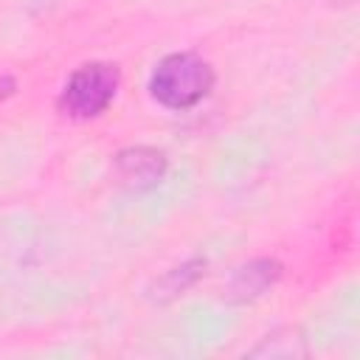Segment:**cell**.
I'll return each instance as SVG.
<instances>
[{
	"label": "cell",
	"instance_id": "obj_2",
	"mask_svg": "<svg viewBox=\"0 0 360 360\" xmlns=\"http://www.w3.org/2000/svg\"><path fill=\"white\" fill-rule=\"evenodd\" d=\"M121 87V70L115 62L93 59L79 65L62 84L56 107L70 121H93L107 112Z\"/></svg>",
	"mask_w": 360,
	"mask_h": 360
},
{
	"label": "cell",
	"instance_id": "obj_6",
	"mask_svg": "<svg viewBox=\"0 0 360 360\" xmlns=\"http://www.w3.org/2000/svg\"><path fill=\"white\" fill-rule=\"evenodd\" d=\"M14 93H17V82H14V76L0 73V104H3V101H8Z\"/></svg>",
	"mask_w": 360,
	"mask_h": 360
},
{
	"label": "cell",
	"instance_id": "obj_4",
	"mask_svg": "<svg viewBox=\"0 0 360 360\" xmlns=\"http://www.w3.org/2000/svg\"><path fill=\"white\" fill-rule=\"evenodd\" d=\"M281 273H284V267H281L278 259H273V256H256V259L239 264L231 273L228 287H225V295L233 304H250V301L262 298L264 292H270L278 284Z\"/></svg>",
	"mask_w": 360,
	"mask_h": 360
},
{
	"label": "cell",
	"instance_id": "obj_1",
	"mask_svg": "<svg viewBox=\"0 0 360 360\" xmlns=\"http://www.w3.org/2000/svg\"><path fill=\"white\" fill-rule=\"evenodd\" d=\"M217 84L214 65L197 51H174L166 53L149 73L146 90L152 101L166 110L183 112L202 104Z\"/></svg>",
	"mask_w": 360,
	"mask_h": 360
},
{
	"label": "cell",
	"instance_id": "obj_3",
	"mask_svg": "<svg viewBox=\"0 0 360 360\" xmlns=\"http://www.w3.org/2000/svg\"><path fill=\"white\" fill-rule=\"evenodd\" d=\"M169 172V155L158 146H124L112 155V180L135 194L152 191L166 180Z\"/></svg>",
	"mask_w": 360,
	"mask_h": 360
},
{
	"label": "cell",
	"instance_id": "obj_5",
	"mask_svg": "<svg viewBox=\"0 0 360 360\" xmlns=\"http://www.w3.org/2000/svg\"><path fill=\"white\" fill-rule=\"evenodd\" d=\"M205 267H208V259L205 256H191L174 267H169L152 287V298L166 304V301H174L180 295H186L202 276H205Z\"/></svg>",
	"mask_w": 360,
	"mask_h": 360
}]
</instances>
